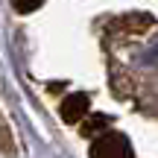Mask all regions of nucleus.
I'll return each instance as SVG.
<instances>
[{
	"instance_id": "f03ea898",
	"label": "nucleus",
	"mask_w": 158,
	"mask_h": 158,
	"mask_svg": "<svg viewBox=\"0 0 158 158\" xmlns=\"http://www.w3.org/2000/svg\"><path fill=\"white\" fill-rule=\"evenodd\" d=\"M12 3H15V9L21 12V15H27V12L38 9V6H41V0H12Z\"/></svg>"
},
{
	"instance_id": "f257e3e1",
	"label": "nucleus",
	"mask_w": 158,
	"mask_h": 158,
	"mask_svg": "<svg viewBox=\"0 0 158 158\" xmlns=\"http://www.w3.org/2000/svg\"><path fill=\"white\" fill-rule=\"evenodd\" d=\"M85 106V97H70L68 102H64V117L68 120H73L76 114H79V108Z\"/></svg>"
}]
</instances>
